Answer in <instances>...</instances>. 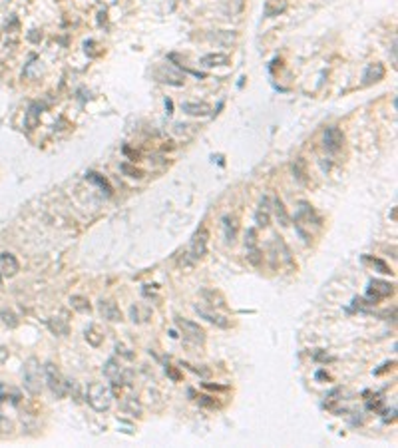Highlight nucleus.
Masks as SVG:
<instances>
[{
    "label": "nucleus",
    "instance_id": "10",
    "mask_svg": "<svg viewBox=\"0 0 398 448\" xmlns=\"http://www.w3.org/2000/svg\"><path fill=\"white\" fill-rule=\"evenodd\" d=\"M100 313L104 319H108L112 323L121 321V311L114 301H100Z\"/></svg>",
    "mask_w": 398,
    "mask_h": 448
},
{
    "label": "nucleus",
    "instance_id": "27",
    "mask_svg": "<svg viewBox=\"0 0 398 448\" xmlns=\"http://www.w3.org/2000/svg\"><path fill=\"white\" fill-rule=\"evenodd\" d=\"M123 409L128 411V412H132V414H136V416L141 414V407H139V402L136 398H128V400H125L123 402Z\"/></svg>",
    "mask_w": 398,
    "mask_h": 448
},
{
    "label": "nucleus",
    "instance_id": "31",
    "mask_svg": "<svg viewBox=\"0 0 398 448\" xmlns=\"http://www.w3.org/2000/svg\"><path fill=\"white\" fill-rule=\"evenodd\" d=\"M372 265H374V267H379V269H381V273H390V267H388L384 261H381V259H372Z\"/></svg>",
    "mask_w": 398,
    "mask_h": 448
},
{
    "label": "nucleus",
    "instance_id": "19",
    "mask_svg": "<svg viewBox=\"0 0 398 448\" xmlns=\"http://www.w3.org/2000/svg\"><path fill=\"white\" fill-rule=\"evenodd\" d=\"M70 305L80 313H90V309H92L90 303H88V299L82 297V295H72L70 297Z\"/></svg>",
    "mask_w": 398,
    "mask_h": 448
},
{
    "label": "nucleus",
    "instance_id": "16",
    "mask_svg": "<svg viewBox=\"0 0 398 448\" xmlns=\"http://www.w3.org/2000/svg\"><path fill=\"white\" fill-rule=\"evenodd\" d=\"M195 311L203 317V319H207L209 323H213V325H217V327H221V329H227L229 327V321L225 317H221V315H213V313H209V311H205V309H201L199 305L195 307Z\"/></svg>",
    "mask_w": 398,
    "mask_h": 448
},
{
    "label": "nucleus",
    "instance_id": "5",
    "mask_svg": "<svg viewBox=\"0 0 398 448\" xmlns=\"http://www.w3.org/2000/svg\"><path fill=\"white\" fill-rule=\"evenodd\" d=\"M207 239H209V231L205 227H199L191 239V245H190V255L193 259H201L207 253Z\"/></svg>",
    "mask_w": 398,
    "mask_h": 448
},
{
    "label": "nucleus",
    "instance_id": "8",
    "mask_svg": "<svg viewBox=\"0 0 398 448\" xmlns=\"http://www.w3.org/2000/svg\"><path fill=\"white\" fill-rule=\"evenodd\" d=\"M156 78H157L159 82H163V84H172V86H183V82H185V78H183L177 70H173L172 66H161V68H157V70H156Z\"/></svg>",
    "mask_w": 398,
    "mask_h": 448
},
{
    "label": "nucleus",
    "instance_id": "7",
    "mask_svg": "<svg viewBox=\"0 0 398 448\" xmlns=\"http://www.w3.org/2000/svg\"><path fill=\"white\" fill-rule=\"evenodd\" d=\"M323 140H325V147L329 152H339L345 143V134L339 130V127H327Z\"/></svg>",
    "mask_w": 398,
    "mask_h": 448
},
{
    "label": "nucleus",
    "instance_id": "24",
    "mask_svg": "<svg viewBox=\"0 0 398 448\" xmlns=\"http://www.w3.org/2000/svg\"><path fill=\"white\" fill-rule=\"evenodd\" d=\"M285 8H287V4L285 2H267V6H265V14L267 16H279L281 12H285Z\"/></svg>",
    "mask_w": 398,
    "mask_h": 448
},
{
    "label": "nucleus",
    "instance_id": "29",
    "mask_svg": "<svg viewBox=\"0 0 398 448\" xmlns=\"http://www.w3.org/2000/svg\"><path fill=\"white\" fill-rule=\"evenodd\" d=\"M88 179H90V181H94V183H98L100 187H106L108 194H112V187L108 185V181H106V179L100 178V174H94V172H92V174H88Z\"/></svg>",
    "mask_w": 398,
    "mask_h": 448
},
{
    "label": "nucleus",
    "instance_id": "28",
    "mask_svg": "<svg viewBox=\"0 0 398 448\" xmlns=\"http://www.w3.org/2000/svg\"><path fill=\"white\" fill-rule=\"evenodd\" d=\"M245 247H247V249L257 247V229H255V227L247 229V235H245Z\"/></svg>",
    "mask_w": 398,
    "mask_h": 448
},
{
    "label": "nucleus",
    "instance_id": "11",
    "mask_svg": "<svg viewBox=\"0 0 398 448\" xmlns=\"http://www.w3.org/2000/svg\"><path fill=\"white\" fill-rule=\"evenodd\" d=\"M392 285L386 283V281H370V287H368V297H374V301L376 299H382V297H388L392 295Z\"/></svg>",
    "mask_w": 398,
    "mask_h": 448
},
{
    "label": "nucleus",
    "instance_id": "26",
    "mask_svg": "<svg viewBox=\"0 0 398 448\" xmlns=\"http://www.w3.org/2000/svg\"><path fill=\"white\" fill-rule=\"evenodd\" d=\"M247 261L251 263V265H261L263 263V255H261V251L257 249V247H253V249H247Z\"/></svg>",
    "mask_w": 398,
    "mask_h": 448
},
{
    "label": "nucleus",
    "instance_id": "12",
    "mask_svg": "<svg viewBox=\"0 0 398 448\" xmlns=\"http://www.w3.org/2000/svg\"><path fill=\"white\" fill-rule=\"evenodd\" d=\"M384 78V66L382 64H370V66L364 70V86H370L374 82H381Z\"/></svg>",
    "mask_w": 398,
    "mask_h": 448
},
{
    "label": "nucleus",
    "instance_id": "3",
    "mask_svg": "<svg viewBox=\"0 0 398 448\" xmlns=\"http://www.w3.org/2000/svg\"><path fill=\"white\" fill-rule=\"evenodd\" d=\"M44 378L48 382L50 391L56 394V398L66 396V393H68V380L62 376V373L52 365V362H46V365H44Z\"/></svg>",
    "mask_w": 398,
    "mask_h": 448
},
{
    "label": "nucleus",
    "instance_id": "14",
    "mask_svg": "<svg viewBox=\"0 0 398 448\" xmlns=\"http://www.w3.org/2000/svg\"><path fill=\"white\" fill-rule=\"evenodd\" d=\"M40 114H42V106L40 104H30V108L24 116V125L28 130H34V127L40 124Z\"/></svg>",
    "mask_w": 398,
    "mask_h": 448
},
{
    "label": "nucleus",
    "instance_id": "30",
    "mask_svg": "<svg viewBox=\"0 0 398 448\" xmlns=\"http://www.w3.org/2000/svg\"><path fill=\"white\" fill-rule=\"evenodd\" d=\"M0 430H2L4 434H10V432H12V422L6 420L4 416H0Z\"/></svg>",
    "mask_w": 398,
    "mask_h": 448
},
{
    "label": "nucleus",
    "instance_id": "4",
    "mask_svg": "<svg viewBox=\"0 0 398 448\" xmlns=\"http://www.w3.org/2000/svg\"><path fill=\"white\" fill-rule=\"evenodd\" d=\"M175 325L179 327V331L183 333V339L190 340V343H195V345H203L205 343V331L195 325L193 321H187V319H181V317H175Z\"/></svg>",
    "mask_w": 398,
    "mask_h": 448
},
{
    "label": "nucleus",
    "instance_id": "20",
    "mask_svg": "<svg viewBox=\"0 0 398 448\" xmlns=\"http://www.w3.org/2000/svg\"><path fill=\"white\" fill-rule=\"evenodd\" d=\"M48 327L52 329V333L56 335H66L68 333V323H66V319H62V317H54L48 321Z\"/></svg>",
    "mask_w": 398,
    "mask_h": 448
},
{
    "label": "nucleus",
    "instance_id": "9",
    "mask_svg": "<svg viewBox=\"0 0 398 448\" xmlns=\"http://www.w3.org/2000/svg\"><path fill=\"white\" fill-rule=\"evenodd\" d=\"M20 265L16 261V257L12 253H2L0 255V275L6 277V279H10V277H14L18 273Z\"/></svg>",
    "mask_w": 398,
    "mask_h": 448
},
{
    "label": "nucleus",
    "instance_id": "13",
    "mask_svg": "<svg viewBox=\"0 0 398 448\" xmlns=\"http://www.w3.org/2000/svg\"><path fill=\"white\" fill-rule=\"evenodd\" d=\"M231 62L227 54H207L201 58V64L205 68H215V66H227V64Z\"/></svg>",
    "mask_w": 398,
    "mask_h": 448
},
{
    "label": "nucleus",
    "instance_id": "22",
    "mask_svg": "<svg viewBox=\"0 0 398 448\" xmlns=\"http://www.w3.org/2000/svg\"><path fill=\"white\" fill-rule=\"evenodd\" d=\"M293 174H295V178L301 183H307V163H305L303 158L295 160V163H293Z\"/></svg>",
    "mask_w": 398,
    "mask_h": 448
},
{
    "label": "nucleus",
    "instance_id": "33",
    "mask_svg": "<svg viewBox=\"0 0 398 448\" xmlns=\"http://www.w3.org/2000/svg\"><path fill=\"white\" fill-rule=\"evenodd\" d=\"M392 64L396 66V40L392 42Z\"/></svg>",
    "mask_w": 398,
    "mask_h": 448
},
{
    "label": "nucleus",
    "instance_id": "6",
    "mask_svg": "<svg viewBox=\"0 0 398 448\" xmlns=\"http://www.w3.org/2000/svg\"><path fill=\"white\" fill-rule=\"evenodd\" d=\"M104 376L108 378V382L114 387V389H120L123 385V371L121 367L118 365L116 358H110L106 365H104Z\"/></svg>",
    "mask_w": 398,
    "mask_h": 448
},
{
    "label": "nucleus",
    "instance_id": "18",
    "mask_svg": "<svg viewBox=\"0 0 398 448\" xmlns=\"http://www.w3.org/2000/svg\"><path fill=\"white\" fill-rule=\"evenodd\" d=\"M267 205H269V197H263V201H261V209L255 213V221H257V225L259 227H267L269 225V211H267Z\"/></svg>",
    "mask_w": 398,
    "mask_h": 448
},
{
    "label": "nucleus",
    "instance_id": "2",
    "mask_svg": "<svg viewBox=\"0 0 398 448\" xmlns=\"http://www.w3.org/2000/svg\"><path fill=\"white\" fill-rule=\"evenodd\" d=\"M22 378H24V387L30 394H40L42 393V371H40V362L38 358H28L24 362L22 369Z\"/></svg>",
    "mask_w": 398,
    "mask_h": 448
},
{
    "label": "nucleus",
    "instance_id": "32",
    "mask_svg": "<svg viewBox=\"0 0 398 448\" xmlns=\"http://www.w3.org/2000/svg\"><path fill=\"white\" fill-rule=\"evenodd\" d=\"M165 373H167V375H170V376H172L173 380H179V378H181V376H179V373H177L175 369H172V367H167V369H165Z\"/></svg>",
    "mask_w": 398,
    "mask_h": 448
},
{
    "label": "nucleus",
    "instance_id": "15",
    "mask_svg": "<svg viewBox=\"0 0 398 448\" xmlns=\"http://www.w3.org/2000/svg\"><path fill=\"white\" fill-rule=\"evenodd\" d=\"M223 227H225L227 243H235V239H237V219L231 217V215H225L223 217Z\"/></svg>",
    "mask_w": 398,
    "mask_h": 448
},
{
    "label": "nucleus",
    "instance_id": "21",
    "mask_svg": "<svg viewBox=\"0 0 398 448\" xmlns=\"http://www.w3.org/2000/svg\"><path fill=\"white\" fill-rule=\"evenodd\" d=\"M86 340H88L92 347H100L102 340H104V335L100 333V329H98L96 325H92V327L86 329Z\"/></svg>",
    "mask_w": 398,
    "mask_h": 448
},
{
    "label": "nucleus",
    "instance_id": "25",
    "mask_svg": "<svg viewBox=\"0 0 398 448\" xmlns=\"http://www.w3.org/2000/svg\"><path fill=\"white\" fill-rule=\"evenodd\" d=\"M120 169L125 174V176H130V178H136V179H139V178H143V172L141 169H138V167H134V165H130V163H120Z\"/></svg>",
    "mask_w": 398,
    "mask_h": 448
},
{
    "label": "nucleus",
    "instance_id": "23",
    "mask_svg": "<svg viewBox=\"0 0 398 448\" xmlns=\"http://www.w3.org/2000/svg\"><path fill=\"white\" fill-rule=\"evenodd\" d=\"M183 112L191 116H205L209 112V106L205 104H183Z\"/></svg>",
    "mask_w": 398,
    "mask_h": 448
},
{
    "label": "nucleus",
    "instance_id": "17",
    "mask_svg": "<svg viewBox=\"0 0 398 448\" xmlns=\"http://www.w3.org/2000/svg\"><path fill=\"white\" fill-rule=\"evenodd\" d=\"M273 211H275L277 221H279L283 227H289V223H291L289 213H287V209H285V205H283V201H281L279 197H275V199H273Z\"/></svg>",
    "mask_w": 398,
    "mask_h": 448
},
{
    "label": "nucleus",
    "instance_id": "1",
    "mask_svg": "<svg viewBox=\"0 0 398 448\" xmlns=\"http://www.w3.org/2000/svg\"><path fill=\"white\" fill-rule=\"evenodd\" d=\"M90 407L98 412H106L112 407V389L104 382H92L88 387V394H86Z\"/></svg>",
    "mask_w": 398,
    "mask_h": 448
}]
</instances>
